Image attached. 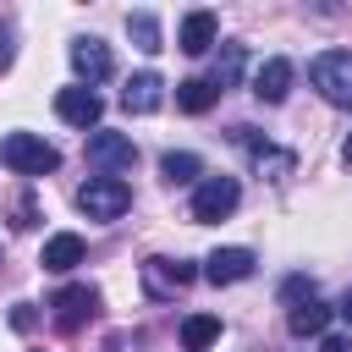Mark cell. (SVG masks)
<instances>
[{
  "mask_svg": "<svg viewBox=\"0 0 352 352\" xmlns=\"http://www.w3.org/2000/svg\"><path fill=\"white\" fill-rule=\"evenodd\" d=\"M292 94V60L286 55H270L258 72H253V99L258 104H280Z\"/></svg>",
  "mask_w": 352,
  "mask_h": 352,
  "instance_id": "cell-13",
  "label": "cell"
},
{
  "mask_svg": "<svg viewBox=\"0 0 352 352\" xmlns=\"http://www.w3.org/2000/svg\"><path fill=\"white\" fill-rule=\"evenodd\" d=\"M214 33H220L214 11H187V16H182V33H176V44H182L187 55H204V50H214Z\"/></svg>",
  "mask_w": 352,
  "mask_h": 352,
  "instance_id": "cell-15",
  "label": "cell"
},
{
  "mask_svg": "<svg viewBox=\"0 0 352 352\" xmlns=\"http://www.w3.org/2000/svg\"><path fill=\"white\" fill-rule=\"evenodd\" d=\"M319 352H352V341H346V336H324V341H319Z\"/></svg>",
  "mask_w": 352,
  "mask_h": 352,
  "instance_id": "cell-25",
  "label": "cell"
},
{
  "mask_svg": "<svg viewBox=\"0 0 352 352\" xmlns=\"http://www.w3.org/2000/svg\"><path fill=\"white\" fill-rule=\"evenodd\" d=\"M341 160H346V165H352V138H346V143H341Z\"/></svg>",
  "mask_w": 352,
  "mask_h": 352,
  "instance_id": "cell-28",
  "label": "cell"
},
{
  "mask_svg": "<svg viewBox=\"0 0 352 352\" xmlns=\"http://www.w3.org/2000/svg\"><path fill=\"white\" fill-rule=\"evenodd\" d=\"M55 116H60L66 126H82V132L94 126V132H99V116H104V99H99L94 88H82V82H77V88H60V94H55Z\"/></svg>",
  "mask_w": 352,
  "mask_h": 352,
  "instance_id": "cell-9",
  "label": "cell"
},
{
  "mask_svg": "<svg viewBox=\"0 0 352 352\" xmlns=\"http://www.w3.org/2000/svg\"><path fill=\"white\" fill-rule=\"evenodd\" d=\"M50 275H66V270H77L82 264V236L77 231H55L50 242H44V258H38Z\"/></svg>",
  "mask_w": 352,
  "mask_h": 352,
  "instance_id": "cell-16",
  "label": "cell"
},
{
  "mask_svg": "<svg viewBox=\"0 0 352 352\" xmlns=\"http://www.w3.org/2000/svg\"><path fill=\"white\" fill-rule=\"evenodd\" d=\"M330 319H336V308H330L324 297H308V302H297V308L286 314V330H292L297 341H308V336H324Z\"/></svg>",
  "mask_w": 352,
  "mask_h": 352,
  "instance_id": "cell-14",
  "label": "cell"
},
{
  "mask_svg": "<svg viewBox=\"0 0 352 352\" xmlns=\"http://www.w3.org/2000/svg\"><path fill=\"white\" fill-rule=\"evenodd\" d=\"M94 314H99V292L82 286V280H72V286H60V292L50 297V324H55L60 336H77Z\"/></svg>",
  "mask_w": 352,
  "mask_h": 352,
  "instance_id": "cell-6",
  "label": "cell"
},
{
  "mask_svg": "<svg viewBox=\"0 0 352 352\" xmlns=\"http://www.w3.org/2000/svg\"><path fill=\"white\" fill-rule=\"evenodd\" d=\"M16 226H38V209H33V198H22V204H16Z\"/></svg>",
  "mask_w": 352,
  "mask_h": 352,
  "instance_id": "cell-24",
  "label": "cell"
},
{
  "mask_svg": "<svg viewBox=\"0 0 352 352\" xmlns=\"http://www.w3.org/2000/svg\"><path fill=\"white\" fill-rule=\"evenodd\" d=\"M138 280H143V292H148L154 302H165V297H176V292H187V286L198 280V264L154 253V258H143V264H138Z\"/></svg>",
  "mask_w": 352,
  "mask_h": 352,
  "instance_id": "cell-5",
  "label": "cell"
},
{
  "mask_svg": "<svg viewBox=\"0 0 352 352\" xmlns=\"http://www.w3.org/2000/svg\"><path fill=\"white\" fill-rule=\"evenodd\" d=\"M6 60H11V33L0 28V66H6Z\"/></svg>",
  "mask_w": 352,
  "mask_h": 352,
  "instance_id": "cell-27",
  "label": "cell"
},
{
  "mask_svg": "<svg viewBox=\"0 0 352 352\" xmlns=\"http://www.w3.org/2000/svg\"><path fill=\"white\" fill-rule=\"evenodd\" d=\"M242 66H248V50H242V44H220V55H214V66H209V82L226 94V88H236Z\"/></svg>",
  "mask_w": 352,
  "mask_h": 352,
  "instance_id": "cell-19",
  "label": "cell"
},
{
  "mask_svg": "<svg viewBox=\"0 0 352 352\" xmlns=\"http://www.w3.org/2000/svg\"><path fill=\"white\" fill-rule=\"evenodd\" d=\"M88 165H99L104 176H116V170H132L138 165V148H132V138L126 132H94L88 138Z\"/></svg>",
  "mask_w": 352,
  "mask_h": 352,
  "instance_id": "cell-8",
  "label": "cell"
},
{
  "mask_svg": "<svg viewBox=\"0 0 352 352\" xmlns=\"http://www.w3.org/2000/svg\"><path fill=\"white\" fill-rule=\"evenodd\" d=\"M160 176H165L170 187H187V182H198V176H204V165H198V154L170 148V154H160Z\"/></svg>",
  "mask_w": 352,
  "mask_h": 352,
  "instance_id": "cell-21",
  "label": "cell"
},
{
  "mask_svg": "<svg viewBox=\"0 0 352 352\" xmlns=\"http://www.w3.org/2000/svg\"><path fill=\"white\" fill-rule=\"evenodd\" d=\"M0 165L16 170V176H50L60 165V148L44 143L38 132H6L0 138Z\"/></svg>",
  "mask_w": 352,
  "mask_h": 352,
  "instance_id": "cell-1",
  "label": "cell"
},
{
  "mask_svg": "<svg viewBox=\"0 0 352 352\" xmlns=\"http://www.w3.org/2000/svg\"><path fill=\"white\" fill-rule=\"evenodd\" d=\"M253 264H258V258H253V248H214V253L204 258V270H198V275H204L209 286H236V280H248V275H253Z\"/></svg>",
  "mask_w": 352,
  "mask_h": 352,
  "instance_id": "cell-10",
  "label": "cell"
},
{
  "mask_svg": "<svg viewBox=\"0 0 352 352\" xmlns=\"http://www.w3.org/2000/svg\"><path fill=\"white\" fill-rule=\"evenodd\" d=\"M126 33H132V44H138L143 55H160V50H165L160 16H154V11H126Z\"/></svg>",
  "mask_w": 352,
  "mask_h": 352,
  "instance_id": "cell-20",
  "label": "cell"
},
{
  "mask_svg": "<svg viewBox=\"0 0 352 352\" xmlns=\"http://www.w3.org/2000/svg\"><path fill=\"white\" fill-rule=\"evenodd\" d=\"M214 104H220V88H214L209 77H182V82H176V110L204 116V110H214Z\"/></svg>",
  "mask_w": 352,
  "mask_h": 352,
  "instance_id": "cell-17",
  "label": "cell"
},
{
  "mask_svg": "<svg viewBox=\"0 0 352 352\" xmlns=\"http://www.w3.org/2000/svg\"><path fill=\"white\" fill-rule=\"evenodd\" d=\"M336 314H341V319H346V324H352V286H346V297H341V302H336Z\"/></svg>",
  "mask_w": 352,
  "mask_h": 352,
  "instance_id": "cell-26",
  "label": "cell"
},
{
  "mask_svg": "<svg viewBox=\"0 0 352 352\" xmlns=\"http://www.w3.org/2000/svg\"><path fill=\"white\" fill-rule=\"evenodd\" d=\"M236 204H242L236 176H204V182L192 187V220H204V226H214V220L236 214Z\"/></svg>",
  "mask_w": 352,
  "mask_h": 352,
  "instance_id": "cell-7",
  "label": "cell"
},
{
  "mask_svg": "<svg viewBox=\"0 0 352 352\" xmlns=\"http://www.w3.org/2000/svg\"><path fill=\"white\" fill-rule=\"evenodd\" d=\"M308 297H319L308 275H286V280H280V302H286V308H297V302H308Z\"/></svg>",
  "mask_w": 352,
  "mask_h": 352,
  "instance_id": "cell-22",
  "label": "cell"
},
{
  "mask_svg": "<svg viewBox=\"0 0 352 352\" xmlns=\"http://www.w3.org/2000/svg\"><path fill=\"white\" fill-rule=\"evenodd\" d=\"M72 72L82 77V88H94V82H104L116 72V60H110V50L99 38H72Z\"/></svg>",
  "mask_w": 352,
  "mask_h": 352,
  "instance_id": "cell-11",
  "label": "cell"
},
{
  "mask_svg": "<svg viewBox=\"0 0 352 352\" xmlns=\"http://www.w3.org/2000/svg\"><path fill=\"white\" fill-rule=\"evenodd\" d=\"M231 138H236V143H242V148L253 154V170H258L264 182H286V176L297 170V154H292V148H275V143H270V138H264L258 126L236 121V126H231Z\"/></svg>",
  "mask_w": 352,
  "mask_h": 352,
  "instance_id": "cell-4",
  "label": "cell"
},
{
  "mask_svg": "<svg viewBox=\"0 0 352 352\" xmlns=\"http://www.w3.org/2000/svg\"><path fill=\"white\" fill-rule=\"evenodd\" d=\"M77 209H82L88 220H121V214L132 209V187H126L121 176H88V182L77 187Z\"/></svg>",
  "mask_w": 352,
  "mask_h": 352,
  "instance_id": "cell-2",
  "label": "cell"
},
{
  "mask_svg": "<svg viewBox=\"0 0 352 352\" xmlns=\"http://www.w3.org/2000/svg\"><path fill=\"white\" fill-rule=\"evenodd\" d=\"M165 104V82H160V72H138V77H126V88H121V110L126 116H154Z\"/></svg>",
  "mask_w": 352,
  "mask_h": 352,
  "instance_id": "cell-12",
  "label": "cell"
},
{
  "mask_svg": "<svg viewBox=\"0 0 352 352\" xmlns=\"http://www.w3.org/2000/svg\"><path fill=\"white\" fill-rule=\"evenodd\" d=\"M33 319H38L33 302H16V308H11V324H16V330H33Z\"/></svg>",
  "mask_w": 352,
  "mask_h": 352,
  "instance_id": "cell-23",
  "label": "cell"
},
{
  "mask_svg": "<svg viewBox=\"0 0 352 352\" xmlns=\"http://www.w3.org/2000/svg\"><path fill=\"white\" fill-rule=\"evenodd\" d=\"M308 77L314 88L336 104V110H352V50H324L308 60Z\"/></svg>",
  "mask_w": 352,
  "mask_h": 352,
  "instance_id": "cell-3",
  "label": "cell"
},
{
  "mask_svg": "<svg viewBox=\"0 0 352 352\" xmlns=\"http://www.w3.org/2000/svg\"><path fill=\"white\" fill-rule=\"evenodd\" d=\"M220 341V314H187L182 319V346L187 352H209Z\"/></svg>",
  "mask_w": 352,
  "mask_h": 352,
  "instance_id": "cell-18",
  "label": "cell"
}]
</instances>
